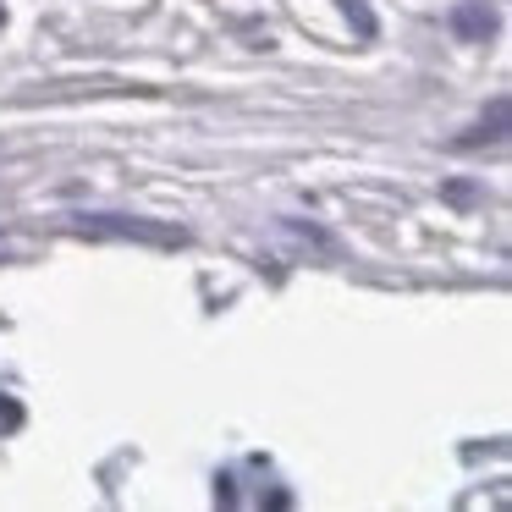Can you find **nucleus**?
I'll list each match as a JSON object with an SVG mask.
<instances>
[{
	"label": "nucleus",
	"mask_w": 512,
	"mask_h": 512,
	"mask_svg": "<svg viewBox=\"0 0 512 512\" xmlns=\"http://www.w3.org/2000/svg\"><path fill=\"white\" fill-rule=\"evenodd\" d=\"M452 34L468 39V45H485V39L496 34V12H490L485 0H463L452 12Z\"/></svg>",
	"instance_id": "f257e3e1"
},
{
	"label": "nucleus",
	"mask_w": 512,
	"mask_h": 512,
	"mask_svg": "<svg viewBox=\"0 0 512 512\" xmlns=\"http://www.w3.org/2000/svg\"><path fill=\"white\" fill-rule=\"evenodd\" d=\"M342 12H347V17H353V23H358V34H375V17L364 12V0H342Z\"/></svg>",
	"instance_id": "f03ea898"
},
{
	"label": "nucleus",
	"mask_w": 512,
	"mask_h": 512,
	"mask_svg": "<svg viewBox=\"0 0 512 512\" xmlns=\"http://www.w3.org/2000/svg\"><path fill=\"white\" fill-rule=\"evenodd\" d=\"M0 23H6V6H0Z\"/></svg>",
	"instance_id": "7ed1b4c3"
}]
</instances>
